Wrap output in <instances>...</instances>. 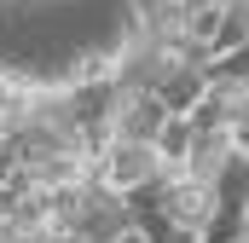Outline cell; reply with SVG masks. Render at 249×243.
I'll list each match as a JSON object with an SVG mask.
<instances>
[{
  "label": "cell",
  "mask_w": 249,
  "mask_h": 243,
  "mask_svg": "<svg viewBox=\"0 0 249 243\" xmlns=\"http://www.w3.org/2000/svg\"><path fill=\"white\" fill-rule=\"evenodd\" d=\"M162 99L151 93V87H127L116 81V116H110V139H145V145H157V133H162Z\"/></svg>",
  "instance_id": "2"
},
{
  "label": "cell",
  "mask_w": 249,
  "mask_h": 243,
  "mask_svg": "<svg viewBox=\"0 0 249 243\" xmlns=\"http://www.w3.org/2000/svg\"><path fill=\"white\" fill-rule=\"evenodd\" d=\"M214 197L226 214H244L249 208V151H232V162L214 174Z\"/></svg>",
  "instance_id": "6"
},
{
  "label": "cell",
  "mask_w": 249,
  "mask_h": 243,
  "mask_svg": "<svg viewBox=\"0 0 249 243\" xmlns=\"http://www.w3.org/2000/svg\"><path fill=\"white\" fill-rule=\"evenodd\" d=\"M191 139H197V127H191L186 116H168V122H162V133H157V156L180 168V162H186V151H191Z\"/></svg>",
  "instance_id": "7"
},
{
  "label": "cell",
  "mask_w": 249,
  "mask_h": 243,
  "mask_svg": "<svg viewBox=\"0 0 249 243\" xmlns=\"http://www.w3.org/2000/svg\"><path fill=\"white\" fill-rule=\"evenodd\" d=\"M203 87H209V69H197V64H180V58H174L162 75H157V87H151V93L162 99V110H168V116H191V104L203 99Z\"/></svg>",
  "instance_id": "4"
},
{
  "label": "cell",
  "mask_w": 249,
  "mask_h": 243,
  "mask_svg": "<svg viewBox=\"0 0 249 243\" xmlns=\"http://www.w3.org/2000/svg\"><path fill=\"white\" fill-rule=\"evenodd\" d=\"M162 174V156H157V145H145V139H105L93 156H87V180L105 185V191H139L145 180H157Z\"/></svg>",
  "instance_id": "1"
},
{
  "label": "cell",
  "mask_w": 249,
  "mask_h": 243,
  "mask_svg": "<svg viewBox=\"0 0 249 243\" xmlns=\"http://www.w3.org/2000/svg\"><path fill=\"white\" fill-rule=\"evenodd\" d=\"M116 243H145V238H139V232H127V238H116Z\"/></svg>",
  "instance_id": "8"
},
{
  "label": "cell",
  "mask_w": 249,
  "mask_h": 243,
  "mask_svg": "<svg viewBox=\"0 0 249 243\" xmlns=\"http://www.w3.org/2000/svg\"><path fill=\"white\" fill-rule=\"evenodd\" d=\"M232 151H238V145H232V133H197L180 168H186V180H203V185H214V174H220V168L232 162Z\"/></svg>",
  "instance_id": "5"
},
{
  "label": "cell",
  "mask_w": 249,
  "mask_h": 243,
  "mask_svg": "<svg viewBox=\"0 0 249 243\" xmlns=\"http://www.w3.org/2000/svg\"><path fill=\"white\" fill-rule=\"evenodd\" d=\"M133 232V214H127V197L116 191H105V185H93V197H87V208L75 214V226H70V238L75 243H116Z\"/></svg>",
  "instance_id": "3"
}]
</instances>
